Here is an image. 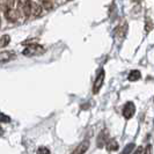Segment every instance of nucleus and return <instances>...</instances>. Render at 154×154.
Listing matches in <instances>:
<instances>
[{
    "label": "nucleus",
    "mask_w": 154,
    "mask_h": 154,
    "mask_svg": "<svg viewBox=\"0 0 154 154\" xmlns=\"http://www.w3.org/2000/svg\"><path fill=\"white\" fill-rule=\"evenodd\" d=\"M45 50L44 48L39 44H30V45H27L24 48V50L22 51L23 56H27V57H32V56H39V54H44Z\"/></svg>",
    "instance_id": "obj_1"
},
{
    "label": "nucleus",
    "mask_w": 154,
    "mask_h": 154,
    "mask_svg": "<svg viewBox=\"0 0 154 154\" xmlns=\"http://www.w3.org/2000/svg\"><path fill=\"white\" fill-rule=\"evenodd\" d=\"M30 0H17V6H19V11L21 12L23 17L28 19L30 15Z\"/></svg>",
    "instance_id": "obj_2"
},
{
    "label": "nucleus",
    "mask_w": 154,
    "mask_h": 154,
    "mask_svg": "<svg viewBox=\"0 0 154 154\" xmlns=\"http://www.w3.org/2000/svg\"><path fill=\"white\" fill-rule=\"evenodd\" d=\"M103 81H104V71L101 69L97 74V77L95 79V82H94V86H93V93L94 94H97L100 92L101 87L103 85Z\"/></svg>",
    "instance_id": "obj_3"
},
{
    "label": "nucleus",
    "mask_w": 154,
    "mask_h": 154,
    "mask_svg": "<svg viewBox=\"0 0 154 154\" xmlns=\"http://www.w3.org/2000/svg\"><path fill=\"white\" fill-rule=\"evenodd\" d=\"M134 112H136V106H134V103H133V102H128V103L124 106L123 116L125 118L130 119V118L133 117Z\"/></svg>",
    "instance_id": "obj_4"
},
{
    "label": "nucleus",
    "mask_w": 154,
    "mask_h": 154,
    "mask_svg": "<svg viewBox=\"0 0 154 154\" xmlns=\"http://www.w3.org/2000/svg\"><path fill=\"white\" fill-rule=\"evenodd\" d=\"M88 147H89V141L86 139L81 144L78 145V147L72 152V154H85V152H87V149H88Z\"/></svg>",
    "instance_id": "obj_5"
},
{
    "label": "nucleus",
    "mask_w": 154,
    "mask_h": 154,
    "mask_svg": "<svg viewBox=\"0 0 154 154\" xmlns=\"http://www.w3.org/2000/svg\"><path fill=\"white\" fill-rule=\"evenodd\" d=\"M15 4V0H0V9L2 12H7L12 9Z\"/></svg>",
    "instance_id": "obj_6"
},
{
    "label": "nucleus",
    "mask_w": 154,
    "mask_h": 154,
    "mask_svg": "<svg viewBox=\"0 0 154 154\" xmlns=\"http://www.w3.org/2000/svg\"><path fill=\"white\" fill-rule=\"evenodd\" d=\"M14 58V54L11 51H4L0 54V63H6L9 62Z\"/></svg>",
    "instance_id": "obj_7"
},
{
    "label": "nucleus",
    "mask_w": 154,
    "mask_h": 154,
    "mask_svg": "<svg viewBox=\"0 0 154 154\" xmlns=\"http://www.w3.org/2000/svg\"><path fill=\"white\" fill-rule=\"evenodd\" d=\"M42 13V7L37 5L36 2H31L30 5V14H32L34 16H38Z\"/></svg>",
    "instance_id": "obj_8"
},
{
    "label": "nucleus",
    "mask_w": 154,
    "mask_h": 154,
    "mask_svg": "<svg viewBox=\"0 0 154 154\" xmlns=\"http://www.w3.org/2000/svg\"><path fill=\"white\" fill-rule=\"evenodd\" d=\"M106 144H107V149L108 151H117L118 149V143L115 139H108L106 141Z\"/></svg>",
    "instance_id": "obj_9"
},
{
    "label": "nucleus",
    "mask_w": 154,
    "mask_h": 154,
    "mask_svg": "<svg viewBox=\"0 0 154 154\" xmlns=\"http://www.w3.org/2000/svg\"><path fill=\"white\" fill-rule=\"evenodd\" d=\"M140 78H141L140 72L137 71V69H132L131 72H130V74H129V77H128V79H129L130 81H137Z\"/></svg>",
    "instance_id": "obj_10"
},
{
    "label": "nucleus",
    "mask_w": 154,
    "mask_h": 154,
    "mask_svg": "<svg viewBox=\"0 0 154 154\" xmlns=\"http://www.w3.org/2000/svg\"><path fill=\"white\" fill-rule=\"evenodd\" d=\"M107 140H108V138H107V133H106V131H103L102 133H100V136H99V138H97V147L102 148L103 145L106 144Z\"/></svg>",
    "instance_id": "obj_11"
},
{
    "label": "nucleus",
    "mask_w": 154,
    "mask_h": 154,
    "mask_svg": "<svg viewBox=\"0 0 154 154\" xmlns=\"http://www.w3.org/2000/svg\"><path fill=\"white\" fill-rule=\"evenodd\" d=\"M5 15H6V17H7L8 20H11V21H16V20H17V13H16V11H14L13 8L7 11V12H5Z\"/></svg>",
    "instance_id": "obj_12"
},
{
    "label": "nucleus",
    "mask_w": 154,
    "mask_h": 154,
    "mask_svg": "<svg viewBox=\"0 0 154 154\" xmlns=\"http://www.w3.org/2000/svg\"><path fill=\"white\" fill-rule=\"evenodd\" d=\"M9 41H11V37H9L8 35H2V36L0 37V48L7 46V44L9 43Z\"/></svg>",
    "instance_id": "obj_13"
},
{
    "label": "nucleus",
    "mask_w": 154,
    "mask_h": 154,
    "mask_svg": "<svg viewBox=\"0 0 154 154\" xmlns=\"http://www.w3.org/2000/svg\"><path fill=\"white\" fill-rule=\"evenodd\" d=\"M134 147H136V145H134L133 143H131V144H129V145H126V146L124 147V149L119 154H130L132 151H133Z\"/></svg>",
    "instance_id": "obj_14"
},
{
    "label": "nucleus",
    "mask_w": 154,
    "mask_h": 154,
    "mask_svg": "<svg viewBox=\"0 0 154 154\" xmlns=\"http://www.w3.org/2000/svg\"><path fill=\"white\" fill-rule=\"evenodd\" d=\"M0 122H1V123H9V122H11V118H9L7 115H5V114H2V112L0 111Z\"/></svg>",
    "instance_id": "obj_15"
},
{
    "label": "nucleus",
    "mask_w": 154,
    "mask_h": 154,
    "mask_svg": "<svg viewBox=\"0 0 154 154\" xmlns=\"http://www.w3.org/2000/svg\"><path fill=\"white\" fill-rule=\"evenodd\" d=\"M37 154H50V151H49V148L42 146L37 149Z\"/></svg>",
    "instance_id": "obj_16"
},
{
    "label": "nucleus",
    "mask_w": 154,
    "mask_h": 154,
    "mask_svg": "<svg viewBox=\"0 0 154 154\" xmlns=\"http://www.w3.org/2000/svg\"><path fill=\"white\" fill-rule=\"evenodd\" d=\"M144 154H152V145H151V144H149V145H147Z\"/></svg>",
    "instance_id": "obj_17"
},
{
    "label": "nucleus",
    "mask_w": 154,
    "mask_h": 154,
    "mask_svg": "<svg viewBox=\"0 0 154 154\" xmlns=\"http://www.w3.org/2000/svg\"><path fill=\"white\" fill-rule=\"evenodd\" d=\"M141 152H143V147L139 146L138 148H137V151H136V152H134L133 154H141Z\"/></svg>",
    "instance_id": "obj_18"
},
{
    "label": "nucleus",
    "mask_w": 154,
    "mask_h": 154,
    "mask_svg": "<svg viewBox=\"0 0 154 154\" xmlns=\"http://www.w3.org/2000/svg\"><path fill=\"white\" fill-rule=\"evenodd\" d=\"M2 132L4 131H2V129H1V126H0V136H2Z\"/></svg>",
    "instance_id": "obj_19"
}]
</instances>
